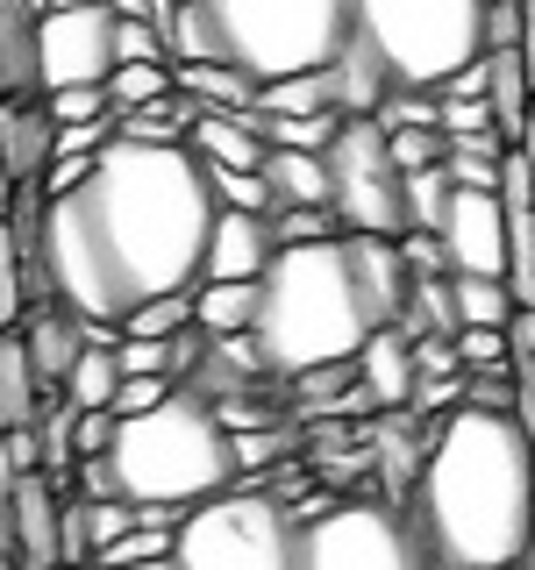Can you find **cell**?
Here are the masks:
<instances>
[{
	"label": "cell",
	"instance_id": "obj_1",
	"mask_svg": "<svg viewBox=\"0 0 535 570\" xmlns=\"http://www.w3.org/2000/svg\"><path fill=\"white\" fill-rule=\"evenodd\" d=\"M214 214L222 200L193 142H107L86 186L43 193L50 299L94 328H121L143 299L207 278Z\"/></svg>",
	"mask_w": 535,
	"mask_h": 570
},
{
	"label": "cell",
	"instance_id": "obj_2",
	"mask_svg": "<svg viewBox=\"0 0 535 570\" xmlns=\"http://www.w3.org/2000/svg\"><path fill=\"white\" fill-rule=\"evenodd\" d=\"M415 528L436 570H522L535 542V442L522 421L457 406L428 428Z\"/></svg>",
	"mask_w": 535,
	"mask_h": 570
},
{
	"label": "cell",
	"instance_id": "obj_3",
	"mask_svg": "<svg viewBox=\"0 0 535 570\" xmlns=\"http://www.w3.org/2000/svg\"><path fill=\"white\" fill-rule=\"evenodd\" d=\"M257 350L272 364V379H308L321 364H357V350L371 343V314L350 272V243H293L272 257V272L257 278Z\"/></svg>",
	"mask_w": 535,
	"mask_h": 570
},
{
	"label": "cell",
	"instance_id": "obj_4",
	"mask_svg": "<svg viewBox=\"0 0 535 570\" xmlns=\"http://www.w3.org/2000/svg\"><path fill=\"white\" fill-rule=\"evenodd\" d=\"M178 65H236L257 86L321 71L350 43V0H178Z\"/></svg>",
	"mask_w": 535,
	"mask_h": 570
},
{
	"label": "cell",
	"instance_id": "obj_5",
	"mask_svg": "<svg viewBox=\"0 0 535 570\" xmlns=\"http://www.w3.org/2000/svg\"><path fill=\"white\" fill-rule=\"evenodd\" d=\"M121 478V499L136 507H172V513H193L207 499H222L236 485V435L222 428V414L201 400V392H172L157 414H136L121 421L115 450H107Z\"/></svg>",
	"mask_w": 535,
	"mask_h": 570
},
{
	"label": "cell",
	"instance_id": "obj_6",
	"mask_svg": "<svg viewBox=\"0 0 535 570\" xmlns=\"http://www.w3.org/2000/svg\"><path fill=\"white\" fill-rule=\"evenodd\" d=\"M350 36L392 71V86L442 94L486 58V0H350Z\"/></svg>",
	"mask_w": 535,
	"mask_h": 570
},
{
	"label": "cell",
	"instance_id": "obj_7",
	"mask_svg": "<svg viewBox=\"0 0 535 570\" xmlns=\"http://www.w3.org/2000/svg\"><path fill=\"white\" fill-rule=\"evenodd\" d=\"M172 570H308V521L279 492H222L178 521Z\"/></svg>",
	"mask_w": 535,
	"mask_h": 570
},
{
	"label": "cell",
	"instance_id": "obj_8",
	"mask_svg": "<svg viewBox=\"0 0 535 570\" xmlns=\"http://www.w3.org/2000/svg\"><path fill=\"white\" fill-rule=\"evenodd\" d=\"M329 186L343 236H407V171L379 121H343L329 142Z\"/></svg>",
	"mask_w": 535,
	"mask_h": 570
},
{
	"label": "cell",
	"instance_id": "obj_9",
	"mask_svg": "<svg viewBox=\"0 0 535 570\" xmlns=\"http://www.w3.org/2000/svg\"><path fill=\"white\" fill-rule=\"evenodd\" d=\"M308 570H436L421 528L392 499H335L308 528Z\"/></svg>",
	"mask_w": 535,
	"mask_h": 570
},
{
	"label": "cell",
	"instance_id": "obj_10",
	"mask_svg": "<svg viewBox=\"0 0 535 570\" xmlns=\"http://www.w3.org/2000/svg\"><path fill=\"white\" fill-rule=\"evenodd\" d=\"M121 71V14L107 8H50L43 14V94L107 86Z\"/></svg>",
	"mask_w": 535,
	"mask_h": 570
},
{
	"label": "cell",
	"instance_id": "obj_11",
	"mask_svg": "<svg viewBox=\"0 0 535 570\" xmlns=\"http://www.w3.org/2000/svg\"><path fill=\"white\" fill-rule=\"evenodd\" d=\"M8 492V521H14V557H22V570H65V507L79 492L58 485V478H14Z\"/></svg>",
	"mask_w": 535,
	"mask_h": 570
},
{
	"label": "cell",
	"instance_id": "obj_12",
	"mask_svg": "<svg viewBox=\"0 0 535 570\" xmlns=\"http://www.w3.org/2000/svg\"><path fill=\"white\" fill-rule=\"evenodd\" d=\"M436 236H442V249H450V272L507 278V200H499V193L457 186V200H450Z\"/></svg>",
	"mask_w": 535,
	"mask_h": 570
},
{
	"label": "cell",
	"instance_id": "obj_13",
	"mask_svg": "<svg viewBox=\"0 0 535 570\" xmlns=\"http://www.w3.org/2000/svg\"><path fill=\"white\" fill-rule=\"evenodd\" d=\"M343 243H350V272H357L371 328H400L407 299H415V272L400 257V236H343Z\"/></svg>",
	"mask_w": 535,
	"mask_h": 570
},
{
	"label": "cell",
	"instance_id": "obj_14",
	"mask_svg": "<svg viewBox=\"0 0 535 570\" xmlns=\"http://www.w3.org/2000/svg\"><path fill=\"white\" fill-rule=\"evenodd\" d=\"M22 343H29V364H36V379H43V392H65L71 364L94 343V321H79L71 307L43 299V307H29V321H22Z\"/></svg>",
	"mask_w": 535,
	"mask_h": 570
},
{
	"label": "cell",
	"instance_id": "obj_15",
	"mask_svg": "<svg viewBox=\"0 0 535 570\" xmlns=\"http://www.w3.org/2000/svg\"><path fill=\"white\" fill-rule=\"evenodd\" d=\"M279 257V236H272V214H243V207H222L214 214V236H207V278H264Z\"/></svg>",
	"mask_w": 535,
	"mask_h": 570
},
{
	"label": "cell",
	"instance_id": "obj_16",
	"mask_svg": "<svg viewBox=\"0 0 535 570\" xmlns=\"http://www.w3.org/2000/svg\"><path fill=\"white\" fill-rule=\"evenodd\" d=\"M0 157H8L14 186H43V171L58 165V115H50V100H8V115H0Z\"/></svg>",
	"mask_w": 535,
	"mask_h": 570
},
{
	"label": "cell",
	"instance_id": "obj_17",
	"mask_svg": "<svg viewBox=\"0 0 535 570\" xmlns=\"http://www.w3.org/2000/svg\"><path fill=\"white\" fill-rule=\"evenodd\" d=\"M321 79H329V107L343 121H379V107L392 100V71L371 58V43H357V36L321 65Z\"/></svg>",
	"mask_w": 535,
	"mask_h": 570
},
{
	"label": "cell",
	"instance_id": "obj_18",
	"mask_svg": "<svg viewBox=\"0 0 535 570\" xmlns=\"http://www.w3.org/2000/svg\"><path fill=\"white\" fill-rule=\"evenodd\" d=\"M357 385L379 400V414H407V406H415V385H421L415 343H407L400 328H371V343L357 350Z\"/></svg>",
	"mask_w": 535,
	"mask_h": 570
},
{
	"label": "cell",
	"instance_id": "obj_19",
	"mask_svg": "<svg viewBox=\"0 0 535 570\" xmlns=\"http://www.w3.org/2000/svg\"><path fill=\"white\" fill-rule=\"evenodd\" d=\"M0 94L8 100L43 94V14L29 0H0Z\"/></svg>",
	"mask_w": 535,
	"mask_h": 570
},
{
	"label": "cell",
	"instance_id": "obj_20",
	"mask_svg": "<svg viewBox=\"0 0 535 570\" xmlns=\"http://www.w3.org/2000/svg\"><path fill=\"white\" fill-rule=\"evenodd\" d=\"M193 150L207 157V165L222 171H264V157H272V142H264V115L257 107H243V115H201V129H193Z\"/></svg>",
	"mask_w": 535,
	"mask_h": 570
},
{
	"label": "cell",
	"instance_id": "obj_21",
	"mask_svg": "<svg viewBox=\"0 0 535 570\" xmlns=\"http://www.w3.org/2000/svg\"><path fill=\"white\" fill-rule=\"evenodd\" d=\"M43 379H36L29 364V343L22 328H0V428H36V414H43Z\"/></svg>",
	"mask_w": 535,
	"mask_h": 570
},
{
	"label": "cell",
	"instance_id": "obj_22",
	"mask_svg": "<svg viewBox=\"0 0 535 570\" xmlns=\"http://www.w3.org/2000/svg\"><path fill=\"white\" fill-rule=\"evenodd\" d=\"M486 100H493V121L507 142H522L528 115H535V79L522 65V50H486Z\"/></svg>",
	"mask_w": 535,
	"mask_h": 570
},
{
	"label": "cell",
	"instance_id": "obj_23",
	"mask_svg": "<svg viewBox=\"0 0 535 570\" xmlns=\"http://www.w3.org/2000/svg\"><path fill=\"white\" fill-rule=\"evenodd\" d=\"M264 186H272L279 207H329V193H335L329 186V157H314V150H272L264 157Z\"/></svg>",
	"mask_w": 535,
	"mask_h": 570
},
{
	"label": "cell",
	"instance_id": "obj_24",
	"mask_svg": "<svg viewBox=\"0 0 535 570\" xmlns=\"http://www.w3.org/2000/svg\"><path fill=\"white\" fill-rule=\"evenodd\" d=\"M257 299H264L257 278H201L193 285V307H201L207 335H250L257 328Z\"/></svg>",
	"mask_w": 535,
	"mask_h": 570
},
{
	"label": "cell",
	"instance_id": "obj_25",
	"mask_svg": "<svg viewBox=\"0 0 535 570\" xmlns=\"http://www.w3.org/2000/svg\"><path fill=\"white\" fill-rule=\"evenodd\" d=\"M178 94L207 100L214 115H243V107H257V94H264V86L250 79V71H236V65L207 58V65H178Z\"/></svg>",
	"mask_w": 535,
	"mask_h": 570
},
{
	"label": "cell",
	"instance_id": "obj_26",
	"mask_svg": "<svg viewBox=\"0 0 535 570\" xmlns=\"http://www.w3.org/2000/svg\"><path fill=\"white\" fill-rule=\"evenodd\" d=\"M450 293H457V321L464 328H507L522 314L507 278H486V272H450Z\"/></svg>",
	"mask_w": 535,
	"mask_h": 570
},
{
	"label": "cell",
	"instance_id": "obj_27",
	"mask_svg": "<svg viewBox=\"0 0 535 570\" xmlns=\"http://www.w3.org/2000/svg\"><path fill=\"white\" fill-rule=\"evenodd\" d=\"M115 392H121V356H115V343H86V356L71 364V379H65V400L71 406H115Z\"/></svg>",
	"mask_w": 535,
	"mask_h": 570
},
{
	"label": "cell",
	"instance_id": "obj_28",
	"mask_svg": "<svg viewBox=\"0 0 535 570\" xmlns=\"http://www.w3.org/2000/svg\"><path fill=\"white\" fill-rule=\"evenodd\" d=\"M193 321H201V307H193V285H186V293H157V299H143V307L121 321V335H143V343H172V335H186Z\"/></svg>",
	"mask_w": 535,
	"mask_h": 570
},
{
	"label": "cell",
	"instance_id": "obj_29",
	"mask_svg": "<svg viewBox=\"0 0 535 570\" xmlns=\"http://www.w3.org/2000/svg\"><path fill=\"white\" fill-rule=\"evenodd\" d=\"M107 94H115V115H136V107H157L178 94V65H121L115 79H107Z\"/></svg>",
	"mask_w": 535,
	"mask_h": 570
},
{
	"label": "cell",
	"instance_id": "obj_30",
	"mask_svg": "<svg viewBox=\"0 0 535 570\" xmlns=\"http://www.w3.org/2000/svg\"><path fill=\"white\" fill-rule=\"evenodd\" d=\"M499 157H507V136H471V142H450V165L442 171L471 193H499Z\"/></svg>",
	"mask_w": 535,
	"mask_h": 570
},
{
	"label": "cell",
	"instance_id": "obj_31",
	"mask_svg": "<svg viewBox=\"0 0 535 570\" xmlns=\"http://www.w3.org/2000/svg\"><path fill=\"white\" fill-rule=\"evenodd\" d=\"M257 107H264V115H335V107H329V79H321V71L272 79V86L257 94Z\"/></svg>",
	"mask_w": 535,
	"mask_h": 570
},
{
	"label": "cell",
	"instance_id": "obj_32",
	"mask_svg": "<svg viewBox=\"0 0 535 570\" xmlns=\"http://www.w3.org/2000/svg\"><path fill=\"white\" fill-rule=\"evenodd\" d=\"M450 200H457V178L450 171H407V228H428L436 236L442 228V214H450Z\"/></svg>",
	"mask_w": 535,
	"mask_h": 570
},
{
	"label": "cell",
	"instance_id": "obj_33",
	"mask_svg": "<svg viewBox=\"0 0 535 570\" xmlns=\"http://www.w3.org/2000/svg\"><path fill=\"white\" fill-rule=\"evenodd\" d=\"M22 321H29V264L14 228L0 222V328H22Z\"/></svg>",
	"mask_w": 535,
	"mask_h": 570
},
{
	"label": "cell",
	"instance_id": "obj_34",
	"mask_svg": "<svg viewBox=\"0 0 535 570\" xmlns=\"http://www.w3.org/2000/svg\"><path fill=\"white\" fill-rule=\"evenodd\" d=\"M207 165V157H201ZM207 186H214V200L222 207H243V214H272V186H264V171H222V165H207Z\"/></svg>",
	"mask_w": 535,
	"mask_h": 570
},
{
	"label": "cell",
	"instance_id": "obj_35",
	"mask_svg": "<svg viewBox=\"0 0 535 570\" xmlns=\"http://www.w3.org/2000/svg\"><path fill=\"white\" fill-rule=\"evenodd\" d=\"M272 236H279V249H293V243H335V236H343V222H335L329 207H272Z\"/></svg>",
	"mask_w": 535,
	"mask_h": 570
},
{
	"label": "cell",
	"instance_id": "obj_36",
	"mask_svg": "<svg viewBox=\"0 0 535 570\" xmlns=\"http://www.w3.org/2000/svg\"><path fill=\"white\" fill-rule=\"evenodd\" d=\"M386 129V121H379ZM392 136V157H400V171H436V165H450V136L442 129H386Z\"/></svg>",
	"mask_w": 535,
	"mask_h": 570
},
{
	"label": "cell",
	"instance_id": "obj_37",
	"mask_svg": "<svg viewBox=\"0 0 535 570\" xmlns=\"http://www.w3.org/2000/svg\"><path fill=\"white\" fill-rule=\"evenodd\" d=\"M457 356H464V371H514L507 328H457Z\"/></svg>",
	"mask_w": 535,
	"mask_h": 570
},
{
	"label": "cell",
	"instance_id": "obj_38",
	"mask_svg": "<svg viewBox=\"0 0 535 570\" xmlns=\"http://www.w3.org/2000/svg\"><path fill=\"white\" fill-rule=\"evenodd\" d=\"M50 115H58V129H79V121H100L115 115V94L107 86H65V94H43Z\"/></svg>",
	"mask_w": 535,
	"mask_h": 570
},
{
	"label": "cell",
	"instance_id": "obj_39",
	"mask_svg": "<svg viewBox=\"0 0 535 570\" xmlns=\"http://www.w3.org/2000/svg\"><path fill=\"white\" fill-rule=\"evenodd\" d=\"M43 471V435L36 428H0V485Z\"/></svg>",
	"mask_w": 535,
	"mask_h": 570
},
{
	"label": "cell",
	"instance_id": "obj_40",
	"mask_svg": "<svg viewBox=\"0 0 535 570\" xmlns=\"http://www.w3.org/2000/svg\"><path fill=\"white\" fill-rule=\"evenodd\" d=\"M121 379H172V343H143V335H121Z\"/></svg>",
	"mask_w": 535,
	"mask_h": 570
},
{
	"label": "cell",
	"instance_id": "obj_41",
	"mask_svg": "<svg viewBox=\"0 0 535 570\" xmlns=\"http://www.w3.org/2000/svg\"><path fill=\"white\" fill-rule=\"evenodd\" d=\"M442 136H450V142L499 136V121H493V100H442Z\"/></svg>",
	"mask_w": 535,
	"mask_h": 570
},
{
	"label": "cell",
	"instance_id": "obj_42",
	"mask_svg": "<svg viewBox=\"0 0 535 570\" xmlns=\"http://www.w3.org/2000/svg\"><path fill=\"white\" fill-rule=\"evenodd\" d=\"M115 435H121L115 406H79V463L86 456H107V450H115Z\"/></svg>",
	"mask_w": 535,
	"mask_h": 570
},
{
	"label": "cell",
	"instance_id": "obj_43",
	"mask_svg": "<svg viewBox=\"0 0 535 570\" xmlns=\"http://www.w3.org/2000/svg\"><path fill=\"white\" fill-rule=\"evenodd\" d=\"M172 379H121V392H115V414L121 421H136V414H157V406L172 400Z\"/></svg>",
	"mask_w": 535,
	"mask_h": 570
},
{
	"label": "cell",
	"instance_id": "obj_44",
	"mask_svg": "<svg viewBox=\"0 0 535 570\" xmlns=\"http://www.w3.org/2000/svg\"><path fill=\"white\" fill-rule=\"evenodd\" d=\"M486 50H522V0H486Z\"/></svg>",
	"mask_w": 535,
	"mask_h": 570
},
{
	"label": "cell",
	"instance_id": "obj_45",
	"mask_svg": "<svg viewBox=\"0 0 535 570\" xmlns=\"http://www.w3.org/2000/svg\"><path fill=\"white\" fill-rule=\"evenodd\" d=\"M279 450H285V428H257V435H236V471H243V478H257Z\"/></svg>",
	"mask_w": 535,
	"mask_h": 570
},
{
	"label": "cell",
	"instance_id": "obj_46",
	"mask_svg": "<svg viewBox=\"0 0 535 570\" xmlns=\"http://www.w3.org/2000/svg\"><path fill=\"white\" fill-rule=\"evenodd\" d=\"M514 421H522V435L535 442V356L514 364Z\"/></svg>",
	"mask_w": 535,
	"mask_h": 570
},
{
	"label": "cell",
	"instance_id": "obj_47",
	"mask_svg": "<svg viewBox=\"0 0 535 570\" xmlns=\"http://www.w3.org/2000/svg\"><path fill=\"white\" fill-rule=\"evenodd\" d=\"M507 343H514V364H522V356H535V307H522L507 321Z\"/></svg>",
	"mask_w": 535,
	"mask_h": 570
},
{
	"label": "cell",
	"instance_id": "obj_48",
	"mask_svg": "<svg viewBox=\"0 0 535 570\" xmlns=\"http://www.w3.org/2000/svg\"><path fill=\"white\" fill-rule=\"evenodd\" d=\"M0 570H22V557H14V521H8V492H0Z\"/></svg>",
	"mask_w": 535,
	"mask_h": 570
},
{
	"label": "cell",
	"instance_id": "obj_49",
	"mask_svg": "<svg viewBox=\"0 0 535 570\" xmlns=\"http://www.w3.org/2000/svg\"><path fill=\"white\" fill-rule=\"evenodd\" d=\"M522 65H528V79H535V0H522Z\"/></svg>",
	"mask_w": 535,
	"mask_h": 570
},
{
	"label": "cell",
	"instance_id": "obj_50",
	"mask_svg": "<svg viewBox=\"0 0 535 570\" xmlns=\"http://www.w3.org/2000/svg\"><path fill=\"white\" fill-rule=\"evenodd\" d=\"M14 200H22V186H14V171H8V157H0V222L14 214Z\"/></svg>",
	"mask_w": 535,
	"mask_h": 570
},
{
	"label": "cell",
	"instance_id": "obj_51",
	"mask_svg": "<svg viewBox=\"0 0 535 570\" xmlns=\"http://www.w3.org/2000/svg\"><path fill=\"white\" fill-rule=\"evenodd\" d=\"M107 8H115L121 22H150V0H107Z\"/></svg>",
	"mask_w": 535,
	"mask_h": 570
},
{
	"label": "cell",
	"instance_id": "obj_52",
	"mask_svg": "<svg viewBox=\"0 0 535 570\" xmlns=\"http://www.w3.org/2000/svg\"><path fill=\"white\" fill-rule=\"evenodd\" d=\"M514 150L528 157V171H535V115H528V129H522V142H514Z\"/></svg>",
	"mask_w": 535,
	"mask_h": 570
},
{
	"label": "cell",
	"instance_id": "obj_53",
	"mask_svg": "<svg viewBox=\"0 0 535 570\" xmlns=\"http://www.w3.org/2000/svg\"><path fill=\"white\" fill-rule=\"evenodd\" d=\"M50 8H100V0H50Z\"/></svg>",
	"mask_w": 535,
	"mask_h": 570
},
{
	"label": "cell",
	"instance_id": "obj_54",
	"mask_svg": "<svg viewBox=\"0 0 535 570\" xmlns=\"http://www.w3.org/2000/svg\"><path fill=\"white\" fill-rule=\"evenodd\" d=\"M143 570H172V563H143Z\"/></svg>",
	"mask_w": 535,
	"mask_h": 570
},
{
	"label": "cell",
	"instance_id": "obj_55",
	"mask_svg": "<svg viewBox=\"0 0 535 570\" xmlns=\"http://www.w3.org/2000/svg\"><path fill=\"white\" fill-rule=\"evenodd\" d=\"M0 115H8V94H0Z\"/></svg>",
	"mask_w": 535,
	"mask_h": 570
}]
</instances>
